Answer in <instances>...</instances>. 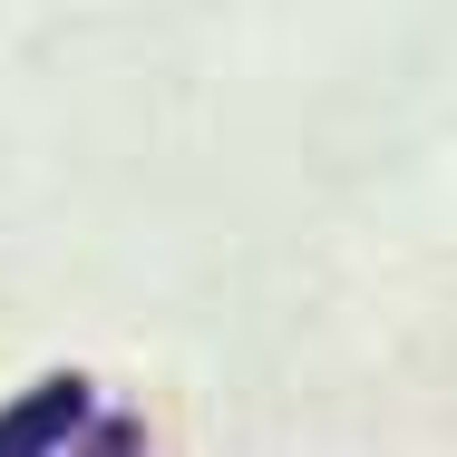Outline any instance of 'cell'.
<instances>
[{"mask_svg":"<svg viewBox=\"0 0 457 457\" xmlns=\"http://www.w3.org/2000/svg\"><path fill=\"white\" fill-rule=\"evenodd\" d=\"M97 389L88 370H49V379H29L20 399H0V457H59L79 428H88Z\"/></svg>","mask_w":457,"mask_h":457,"instance_id":"6da1fadb","label":"cell"},{"mask_svg":"<svg viewBox=\"0 0 457 457\" xmlns=\"http://www.w3.org/2000/svg\"><path fill=\"white\" fill-rule=\"evenodd\" d=\"M69 448H88V457H137V448H146V419H127V409H88V428H79Z\"/></svg>","mask_w":457,"mask_h":457,"instance_id":"7a4b0ae2","label":"cell"}]
</instances>
